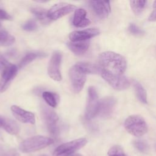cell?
Instances as JSON below:
<instances>
[{
	"label": "cell",
	"mask_w": 156,
	"mask_h": 156,
	"mask_svg": "<svg viewBox=\"0 0 156 156\" xmlns=\"http://www.w3.org/2000/svg\"><path fill=\"white\" fill-rule=\"evenodd\" d=\"M101 68L110 73L122 75L127 68L126 58L121 55L112 52L106 51L99 56Z\"/></svg>",
	"instance_id": "1"
},
{
	"label": "cell",
	"mask_w": 156,
	"mask_h": 156,
	"mask_svg": "<svg viewBox=\"0 0 156 156\" xmlns=\"http://www.w3.org/2000/svg\"><path fill=\"white\" fill-rule=\"evenodd\" d=\"M53 143L54 140L51 138L37 135L23 141L19 146V149L23 153H29L41 150L52 144Z\"/></svg>",
	"instance_id": "2"
},
{
	"label": "cell",
	"mask_w": 156,
	"mask_h": 156,
	"mask_svg": "<svg viewBox=\"0 0 156 156\" xmlns=\"http://www.w3.org/2000/svg\"><path fill=\"white\" fill-rule=\"evenodd\" d=\"M126 130L131 135L140 137L147 132V125L144 119L138 115H133L127 118L124 124Z\"/></svg>",
	"instance_id": "3"
},
{
	"label": "cell",
	"mask_w": 156,
	"mask_h": 156,
	"mask_svg": "<svg viewBox=\"0 0 156 156\" xmlns=\"http://www.w3.org/2000/svg\"><path fill=\"white\" fill-rule=\"evenodd\" d=\"M87 143V140L85 138H78L58 146L54 151V156H69L74 154Z\"/></svg>",
	"instance_id": "4"
},
{
	"label": "cell",
	"mask_w": 156,
	"mask_h": 156,
	"mask_svg": "<svg viewBox=\"0 0 156 156\" xmlns=\"http://www.w3.org/2000/svg\"><path fill=\"white\" fill-rule=\"evenodd\" d=\"M102 77L114 89L116 90H124L130 87V81L123 75H118L110 73L101 68L100 73Z\"/></svg>",
	"instance_id": "5"
},
{
	"label": "cell",
	"mask_w": 156,
	"mask_h": 156,
	"mask_svg": "<svg viewBox=\"0 0 156 156\" xmlns=\"http://www.w3.org/2000/svg\"><path fill=\"white\" fill-rule=\"evenodd\" d=\"M86 75L77 64H75L69 69V76L75 93H79L83 88L86 81Z\"/></svg>",
	"instance_id": "6"
},
{
	"label": "cell",
	"mask_w": 156,
	"mask_h": 156,
	"mask_svg": "<svg viewBox=\"0 0 156 156\" xmlns=\"http://www.w3.org/2000/svg\"><path fill=\"white\" fill-rule=\"evenodd\" d=\"M99 100L96 89L90 87L88 90V99L86 107L85 116L87 119H91L98 115Z\"/></svg>",
	"instance_id": "7"
},
{
	"label": "cell",
	"mask_w": 156,
	"mask_h": 156,
	"mask_svg": "<svg viewBox=\"0 0 156 156\" xmlns=\"http://www.w3.org/2000/svg\"><path fill=\"white\" fill-rule=\"evenodd\" d=\"M76 8V5L67 2H58L52 6L48 11L50 20H57L72 12Z\"/></svg>",
	"instance_id": "8"
},
{
	"label": "cell",
	"mask_w": 156,
	"mask_h": 156,
	"mask_svg": "<svg viewBox=\"0 0 156 156\" xmlns=\"http://www.w3.org/2000/svg\"><path fill=\"white\" fill-rule=\"evenodd\" d=\"M41 116L51 134L54 136H57L58 134L59 130L57 126L58 116L56 113L49 107L43 105L41 107Z\"/></svg>",
	"instance_id": "9"
},
{
	"label": "cell",
	"mask_w": 156,
	"mask_h": 156,
	"mask_svg": "<svg viewBox=\"0 0 156 156\" xmlns=\"http://www.w3.org/2000/svg\"><path fill=\"white\" fill-rule=\"evenodd\" d=\"M62 55L59 51L53 52L48 66V73L49 76L55 81L62 80V75L60 70Z\"/></svg>",
	"instance_id": "10"
},
{
	"label": "cell",
	"mask_w": 156,
	"mask_h": 156,
	"mask_svg": "<svg viewBox=\"0 0 156 156\" xmlns=\"http://www.w3.org/2000/svg\"><path fill=\"white\" fill-rule=\"evenodd\" d=\"M17 73V66L10 63L3 69L0 77V93L4 92L8 88Z\"/></svg>",
	"instance_id": "11"
},
{
	"label": "cell",
	"mask_w": 156,
	"mask_h": 156,
	"mask_svg": "<svg viewBox=\"0 0 156 156\" xmlns=\"http://www.w3.org/2000/svg\"><path fill=\"white\" fill-rule=\"evenodd\" d=\"M116 101L113 97H107L99 100L97 116L101 118H107L112 114Z\"/></svg>",
	"instance_id": "12"
},
{
	"label": "cell",
	"mask_w": 156,
	"mask_h": 156,
	"mask_svg": "<svg viewBox=\"0 0 156 156\" xmlns=\"http://www.w3.org/2000/svg\"><path fill=\"white\" fill-rule=\"evenodd\" d=\"M99 33V29L96 28H88L71 32L69 35V38L73 42L87 41L88 39L98 35Z\"/></svg>",
	"instance_id": "13"
},
{
	"label": "cell",
	"mask_w": 156,
	"mask_h": 156,
	"mask_svg": "<svg viewBox=\"0 0 156 156\" xmlns=\"http://www.w3.org/2000/svg\"><path fill=\"white\" fill-rule=\"evenodd\" d=\"M89 2L91 8L98 18L104 19L108 16L111 9L109 1H91Z\"/></svg>",
	"instance_id": "14"
},
{
	"label": "cell",
	"mask_w": 156,
	"mask_h": 156,
	"mask_svg": "<svg viewBox=\"0 0 156 156\" xmlns=\"http://www.w3.org/2000/svg\"><path fill=\"white\" fill-rule=\"evenodd\" d=\"M10 110L13 116L20 122L26 124H35V118L33 113L25 110L15 105H12Z\"/></svg>",
	"instance_id": "15"
},
{
	"label": "cell",
	"mask_w": 156,
	"mask_h": 156,
	"mask_svg": "<svg viewBox=\"0 0 156 156\" xmlns=\"http://www.w3.org/2000/svg\"><path fill=\"white\" fill-rule=\"evenodd\" d=\"M90 21L87 18V11L83 9H77L75 10L73 18V24L77 27H85L90 24Z\"/></svg>",
	"instance_id": "16"
},
{
	"label": "cell",
	"mask_w": 156,
	"mask_h": 156,
	"mask_svg": "<svg viewBox=\"0 0 156 156\" xmlns=\"http://www.w3.org/2000/svg\"><path fill=\"white\" fill-rule=\"evenodd\" d=\"M0 127L11 135H16L20 132V127L13 120L0 116Z\"/></svg>",
	"instance_id": "17"
},
{
	"label": "cell",
	"mask_w": 156,
	"mask_h": 156,
	"mask_svg": "<svg viewBox=\"0 0 156 156\" xmlns=\"http://www.w3.org/2000/svg\"><path fill=\"white\" fill-rule=\"evenodd\" d=\"M68 48L74 54L77 55H82L84 54L88 49L90 42L88 41L68 42L67 43Z\"/></svg>",
	"instance_id": "18"
},
{
	"label": "cell",
	"mask_w": 156,
	"mask_h": 156,
	"mask_svg": "<svg viewBox=\"0 0 156 156\" xmlns=\"http://www.w3.org/2000/svg\"><path fill=\"white\" fill-rule=\"evenodd\" d=\"M47 55L46 54L43 52H31L26 54L19 63V68H22L28 65L33 60L38 58H43Z\"/></svg>",
	"instance_id": "19"
},
{
	"label": "cell",
	"mask_w": 156,
	"mask_h": 156,
	"mask_svg": "<svg viewBox=\"0 0 156 156\" xmlns=\"http://www.w3.org/2000/svg\"><path fill=\"white\" fill-rule=\"evenodd\" d=\"M80 69L86 74L100 73L101 68L99 66L88 62H79L76 63Z\"/></svg>",
	"instance_id": "20"
},
{
	"label": "cell",
	"mask_w": 156,
	"mask_h": 156,
	"mask_svg": "<svg viewBox=\"0 0 156 156\" xmlns=\"http://www.w3.org/2000/svg\"><path fill=\"white\" fill-rule=\"evenodd\" d=\"M31 12L36 16V18L44 25L48 24L51 20L48 18V11L41 7H34L31 9Z\"/></svg>",
	"instance_id": "21"
},
{
	"label": "cell",
	"mask_w": 156,
	"mask_h": 156,
	"mask_svg": "<svg viewBox=\"0 0 156 156\" xmlns=\"http://www.w3.org/2000/svg\"><path fill=\"white\" fill-rule=\"evenodd\" d=\"M15 41V38L0 25V46H9Z\"/></svg>",
	"instance_id": "22"
},
{
	"label": "cell",
	"mask_w": 156,
	"mask_h": 156,
	"mask_svg": "<svg viewBox=\"0 0 156 156\" xmlns=\"http://www.w3.org/2000/svg\"><path fill=\"white\" fill-rule=\"evenodd\" d=\"M133 87L138 99L143 103H147V93L143 87L137 81L133 82Z\"/></svg>",
	"instance_id": "23"
},
{
	"label": "cell",
	"mask_w": 156,
	"mask_h": 156,
	"mask_svg": "<svg viewBox=\"0 0 156 156\" xmlns=\"http://www.w3.org/2000/svg\"><path fill=\"white\" fill-rule=\"evenodd\" d=\"M42 96L45 102L50 107L54 108L57 107L58 99L56 94L49 91H44L42 94Z\"/></svg>",
	"instance_id": "24"
},
{
	"label": "cell",
	"mask_w": 156,
	"mask_h": 156,
	"mask_svg": "<svg viewBox=\"0 0 156 156\" xmlns=\"http://www.w3.org/2000/svg\"><path fill=\"white\" fill-rule=\"evenodd\" d=\"M146 2H147L146 1H143V0L130 1V4L133 12L136 15H140L144 9Z\"/></svg>",
	"instance_id": "25"
},
{
	"label": "cell",
	"mask_w": 156,
	"mask_h": 156,
	"mask_svg": "<svg viewBox=\"0 0 156 156\" xmlns=\"http://www.w3.org/2000/svg\"><path fill=\"white\" fill-rule=\"evenodd\" d=\"M135 147L140 152L146 154L149 151V146L148 144L142 140H135L133 143Z\"/></svg>",
	"instance_id": "26"
},
{
	"label": "cell",
	"mask_w": 156,
	"mask_h": 156,
	"mask_svg": "<svg viewBox=\"0 0 156 156\" xmlns=\"http://www.w3.org/2000/svg\"><path fill=\"white\" fill-rule=\"evenodd\" d=\"M108 156H127L122 148L118 145H115L112 147L108 152Z\"/></svg>",
	"instance_id": "27"
},
{
	"label": "cell",
	"mask_w": 156,
	"mask_h": 156,
	"mask_svg": "<svg viewBox=\"0 0 156 156\" xmlns=\"http://www.w3.org/2000/svg\"><path fill=\"white\" fill-rule=\"evenodd\" d=\"M0 156H18L15 149L0 145Z\"/></svg>",
	"instance_id": "28"
},
{
	"label": "cell",
	"mask_w": 156,
	"mask_h": 156,
	"mask_svg": "<svg viewBox=\"0 0 156 156\" xmlns=\"http://www.w3.org/2000/svg\"><path fill=\"white\" fill-rule=\"evenodd\" d=\"M23 29L26 31H34L37 29V24L34 20H29L23 25Z\"/></svg>",
	"instance_id": "29"
},
{
	"label": "cell",
	"mask_w": 156,
	"mask_h": 156,
	"mask_svg": "<svg viewBox=\"0 0 156 156\" xmlns=\"http://www.w3.org/2000/svg\"><path fill=\"white\" fill-rule=\"evenodd\" d=\"M129 31L134 35H141L144 34V32L140 29L135 24H130L128 27Z\"/></svg>",
	"instance_id": "30"
},
{
	"label": "cell",
	"mask_w": 156,
	"mask_h": 156,
	"mask_svg": "<svg viewBox=\"0 0 156 156\" xmlns=\"http://www.w3.org/2000/svg\"><path fill=\"white\" fill-rule=\"evenodd\" d=\"M0 20H12V16L4 10L0 9Z\"/></svg>",
	"instance_id": "31"
},
{
	"label": "cell",
	"mask_w": 156,
	"mask_h": 156,
	"mask_svg": "<svg viewBox=\"0 0 156 156\" xmlns=\"http://www.w3.org/2000/svg\"><path fill=\"white\" fill-rule=\"evenodd\" d=\"M10 63L7 62V60L0 54V71H3V69L8 65Z\"/></svg>",
	"instance_id": "32"
},
{
	"label": "cell",
	"mask_w": 156,
	"mask_h": 156,
	"mask_svg": "<svg viewBox=\"0 0 156 156\" xmlns=\"http://www.w3.org/2000/svg\"><path fill=\"white\" fill-rule=\"evenodd\" d=\"M148 20L150 21H156V9L151 13Z\"/></svg>",
	"instance_id": "33"
},
{
	"label": "cell",
	"mask_w": 156,
	"mask_h": 156,
	"mask_svg": "<svg viewBox=\"0 0 156 156\" xmlns=\"http://www.w3.org/2000/svg\"><path fill=\"white\" fill-rule=\"evenodd\" d=\"M69 156H82L81 154H74L73 155H71Z\"/></svg>",
	"instance_id": "34"
},
{
	"label": "cell",
	"mask_w": 156,
	"mask_h": 156,
	"mask_svg": "<svg viewBox=\"0 0 156 156\" xmlns=\"http://www.w3.org/2000/svg\"><path fill=\"white\" fill-rule=\"evenodd\" d=\"M153 7H154V8L155 9H156V1H155L154 2V4H153Z\"/></svg>",
	"instance_id": "35"
},
{
	"label": "cell",
	"mask_w": 156,
	"mask_h": 156,
	"mask_svg": "<svg viewBox=\"0 0 156 156\" xmlns=\"http://www.w3.org/2000/svg\"><path fill=\"white\" fill-rule=\"evenodd\" d=\"M40 156H48V155H40Z\"/></svg>",
	"instance_id": "36"
}]
</instances>
